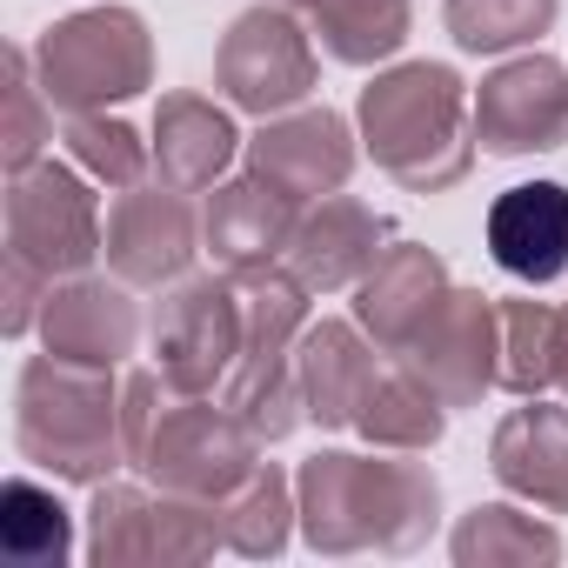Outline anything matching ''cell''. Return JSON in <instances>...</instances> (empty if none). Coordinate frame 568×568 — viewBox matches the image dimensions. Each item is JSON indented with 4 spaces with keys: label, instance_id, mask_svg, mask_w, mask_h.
<instances>
[{
    "label": "cell",
    "instance_id": "1",
    "mask_svg": "<svg viewBox=\"0 0 568 568\" xmlns=\"http://www.w3.org/2000/svg\"><path fill=\"white\" fill-rule=\"evenodd\" d=\"M302 501V541L315 555H415L442 528V481L428 462L388 455H348L322 448L295 475Z\"/></svg>",
    "mask_w": 568,
    "mask_h": 568
},
{
    "label": "cell",
    "instance_id": "2",
    "mask_svg": "<svg viewBox=\"0 0 568 568\" xmlns=\"http://www.w3.org/2000/svg\"><path fill=\"white\" fill-rule=\"evenodd\" d=\"M355 128L375 168L408 194H448L475 168V101L442 61H402L375 74L355 101Z\"/></svg>",
    "mask_w": 568,
    "mask_h": 568
},
{
    "label": "cell",
    "instance_id": "3",
    "mask_svg": "<svg viewBox=\"0 0 568 568\" xmlns=\"http://www.w3.org/2000/svg\"><path fill=\"white\" fill-rule=\"evenodd\" d=\"M14 442L54 481H108L128 468L121 435V382L114 368H81L61 355H34L14 388Z\"/></svg>",
    "mask_w": 568,
    "mask_h": 568
},
{
    "label": "cell",
    "instance_id": "4",
    "mask_svg": "<svg viewBox=\"0 0 568 568\" xmlns=\"http://www.w3.org/2000/svg\"><path fill=\"white\" fill-rule=\"evenodd\" d=\"M308 281L274 261L261 274H241V362L221 382V402L261 435V442H288L308 422L302 402V375H295V348L308 335Z\"/></svg>",
    "mask_w": 568,
    "mask_h": 568
},
{
    "label": "cell",
    "instance_id": "5",
    "mask_svg": "<svg viewBox=\"0 0 568 568\" xmlns=\"http://www.w3.org/2000/svg\"><path fill=\"white\" fill-rule=\"evenodd\" d=\"M34 74L61 114H108L154 88V34L134 8H81L61 14L34 41Z\"/></svg>",
    "mask_w": 568,
    "mask_h": 568
},
{
    "label": "cell",
    "instance_id": "6",
    "mask_svg": "<svg viewBox=\"0 0 568 568\" xmlns=\"http://www.w3.org/2000/svg\"><path fill=\"white\" fill-rule=\"evenodd\" d=\"M261 435L207 395H174L154 408V428L134 455V468L148 475V488L168 495H194V501H227L254 468H261Z\"/></svg>",
    "mask_w": 568,
    "mask_h": 568
},
{
    "label": "cell",
    "instance_id": "7",
    "mask_svg": "<svg viewBox=\"0 0 568 568\" xmlns=\"http://www.w3.org/2000/svg\"><path fill=\"white\" fill-rule=\"evenodd\" d=\"M227 548L221 501L168 495V488H128V481H94L88 501V561L128 568V561H207Z\"/></svg>",
    "mask_w": 568,
    "mask_h": 568
},
{
    "label": "cell",
    "instance_id": "8",
    "mask_svg": "<svg viewBox=\"0 0 568 568\" xmlns=\"http://www.w3.org/2000/svg\"><path fill=\"white\" fill-rule=\"evenodd\" d=\"M154 368L174 395H214L241 362V281L234 274H181L148 315Z\"/></svg>",
    "mask_w": 568,
    "mask_h": 568
},
{
    "label": "cell",
    "instance_id": "9",
    "mask_svg": "<svg viewBox=\"0 0 568 568\" xmlns=\"http://www.w3.org/2000/svg\"><path fill=\"white\" fill-rule=\"evenodd\" d=\"M315 28L295 21V8L281 0H261V8L234 14V28L214 48V88L227 94V108L241 114H288L315 94L322 61H315Z\"/></svg>",
    "mask_w": 568,
    "mask_h": 568
},
{
    "label": "cell",
    "instance_id": "10",
    "mask_svg": "<svg viewBox=\"0 0 568 568\" xmlns=\"http://www.w3.org/2000/svg\"><path fill=\"white\" fill-rule=\"evenodd\" d=\"M101 207L81 168L61 161H34L28 174H8V247L28 254L48 281L88 274L101 261Z\"/></svg>",
    "mask_w": 568,
    "mask_h": 568
},
{
    "label": "cell",
    "instance_id": "11",
    "mask_svg": "<svg viewBox=\"0 0 568 568\" xmlns=\"http://www.w3.org/2000/svg\"><path fill=\"white\" fill-rule=\"evenodd\" d=\"M201 247H207L201 241V214L161 174L114 194L101 254H108V274H121L128 288H168V281H181L194 267Z\"/></svg>",
    "mask_w": 568,
    "mask_h": 568
},
{
    "label": "cell",
    "instance_id": "12",
    "mask_svg": "<svg viewBox=\"0 0 568 568\" xmlns=\"http://www.w3.org/2000/svg\"><path fill=\"white\" fill-rule=\"evenodd\" d=\"M448 408H475L501 375V302L481 288H448L442 308L402 355Z\"/></svg>",
    "mask_w": 568,
    "mask_h": 568
},
{
    "label": "cell",
    "instance_id": "13",
    "mask_svg": "<svg viewBox=\"0 0 568 568\" xmlns=\"http://www.w3.org/2000/svg\"><path fill=\"white\" fill-rule=\"evenodd\" d=\"M568 134V68L555 54L501 61L475 94V148L481 154H548Z\"/></svg>",
    "mask_w": 568,
    "mask_h": 568
},
{
    "label": "cell",
    "instance_id": "14",
    "mask_svg": "<svg viewBox=\"0 0 568 568\" xmlns=\"http://www.w3.org/2000/svg\"><path fill=\"white\" fill-rule=\"evenodd\" d=\"M362 161V141L355 128L335 114V108H288V114H267L247 141V168L274 187H288L295 201H322V194H342L348 174Z\"/></svg>",
    "mask_w": 568,
    "mask_h": 568
},
{
    "label": "cell",
    "instance_id": "15",
    "mask_svg": "<svg viewBox=\"0 0 568 568\" xmlns=\"http://www.w3.org/2000/svg\"><path fill=\"white\" fill-rule=\"evenodd\" d=\"M308 201H295L288 187L261 181L254 168L241 181H221L201 207V241L207 254L221 261V274H261L274 261H288V241H295V221H302Z\"/></svg>",
    "mask_w": 568,
    "mask_h": 568
},
{
    "label": "cell",
    "instance_id": "16",
    "mask_svg": "<svg viewBox=\"0 0 568 568\" xmlns=\"http://www.w3.org/2000/svg\"><path fill=\"white\" fill-rule=\"evenodd\" d=\"M141 342V308L128 295V281L101 274H68L54 281V295L41 308V348L81 368H121Z\"/></svg>",
    "mask_w": 568,
    "mask_h": 568
},
{
    "label": "cell",
    "instance_id": "17",
    "mask_svg": "<svg viewBox=\"0 0 568 568\" xmlns=\"http://www.w3.org/2000/svg\"><path fill=\"white\" fill-rule=\"evenodd\" d=\"M455 288L448 261L422 241H395L362 281H355V322L368 328V342L382 355H408V342L422 335V322L442 308V295Z\"/></svg>",
    "mask_w": 568,
    "mask_h": 568
},
{
    "label": "cell",
    "instance_id": "18",
    "mask_svg": "<svg viewBox=\"0 0 568 568\" xmlns=\"http://www.w3.org/2000/svg\"><path fill=\"white\" fill-rule=\"evenodd\" d=\"M382 241H388V221H382L368 201H355V194H322V201H308L302 221H295L288 267L308 281L315 295H342V288H355V281L388 254Z\"/></svg>",
    "mask_w": 568,
    "mask_h": 568
},
{
    "label": "cell",
    "instance_id": "19",
    "mask_svg": "<svg viewBox=\"0 0 568 568\" xmlns=\"http://www.w3.org/2000/svg\"><path fill=\"white\" fill-rule=\"evenodd\" d=\"M488 468L508 495H521L541 515H568V408L528 395V408H508L488 442Z\"/></svg>",
    "mask_w": 568,
    "mask_h": 568
},
{
    "label": "cell",
    "instance_id": "20",
    "mask_svg": "<svg viewBox=\"0 0 568 568\" xmlns=\"http://www.w3.org/2000/svg\"><path fill=\"white\" fill-rule=\"evenodd\" d=\"M488 254L541 288V281L568 274V187L561 181H521V187H501L495 207H488Z\"/></svg>",
    "mask_w": 568,
    "mask_h": 568
},
{
    "label": "cell",
    "instance_id": "21",
    "mask_svg": "<svg viewBox=\"0 0 568 568\" xmlns=\"http://www.w3.org/2000/svg\"><path fill=\"white\" fill-rule=\"evenodd\" d=\"M295 375H302V402L315 428H355L362 395L382 375V348L368 342L362 322H308L302 348H295Z\"/></svg>",
    "mask_w": 568,
    "mask_h": 568
},
{
    "label": "cell",
    "instance_id": "22",
    "mask_svg": "<svg viewBox=\"0 0 568 568\" xmlns=\"http://www.w3.org/2000/svg\"><path fill=\"white\" fill-rule=\"evenodd\" d=\"M148 141H154V174L181 194H207L227 174V161L241 154V134H234L227 108H214L201 94H161Z\"/></svg>",
    "mask_w": 568,
    "mask_h": 568
},
{
    "label": "cell",
    "instance_id": "23",
    "mask_svg": "<svg viewBox=\"0 0 568 568\" xmlns=\"http://www.w3.org/2000/svg\"><path fill=\"white\" fill-rule=\"evenodd\" d=\"M448 428V402L402 362V368H382L375 388L362 395V415H355V435L368 448H395V455H428Z\"/></svg>",
    "mask_w": 568,
    "mask_h": 568
},
{
    "label": "cell",
    "instance_id": "24",
    "mask_svg": "<svg viewBox=\"0 0 568 568\" xmlns=\"http://www.w3.org/2000/svg\"><path fill=\"white\" fill-rule=\"evenodd\" d=\"M455 568H555L561 561V535L535 515H521L515 501H475L455 535H448Z\"/></svg>",
    "mask_w": 568,
    "mask_h": 568
},
{
    "label": "cell",
    "instance_id": "25",
    "mask_svg": "<svg viewBox=\"0 0 568 568\" xmlns=\"http://www.w3.org/2000/svg\"><path fill=\"white\" fill-rule=\"evenodd\" d=\"M221 528H227V548L247 555V561H274L288 548V535L302 528V501H295V475H281L274 462H261L227 501H221Z\"/></svg>",
    "mask_w": 568,
    "mask_h": 568
},
{
    "label": "cell",
    "instance_id": "26",
    "mask_svg": "<svg viewBox=\"0 0 568 568\" xmlns=\"http://www.w3.org/2000/svg\"><path fill=\"white\" fill-rule=\"evenodd\" d=\"M495 388H508L521 402L561 388V308H548L535 295L501 302V375H495Z\"/></svg>",
    "mask_w": 568,
    "mask_h": 568
},
{
    "label": "cell",
    "instance_id": "27",
    "mask_svg": "<svg viewBox=\"0 0 568 568\" xmlns=\"http://www.w3.org/2000/svg\"><path fill=\"white\" fill-rule=\"evenodd\" d=\"M308 28L322 34V48L342 68H375V61L402 54V41L415 28V8L408 0H322L308 14Z\"/></svg>",
    "mask_w": 568,
    "mask_h": 568
},
{
    "label": "cell",
    "instance_id": "28",
    "mask_svg": "<svg viewBox=\"0 0 568 568\" xmlns=\"http://www.w3.org/2000/svg\"><path fill=\"white\" fill-rule=\"evenodd\" d=\"M0 548H8L21 568H61L74 555V515L61 508L54 488L14 475L0 488Z\"/></svg>",
    "mask_w": 568,
    "mask_h": 568
},
{
    "label": "cell",
    "instance_id": "29",
    "mask_svg": "<svg viewBox=\"0 0 568 568\" xmlns=\"http://www.w3.org/2000/svg\"><path fill=\"white\" fill-rule=\"evenodd\" d=\"M561 14V0H448L442 21L462 54H515L535 48Z\"/></svg>",
    "mask_w": 568,
    "mask_h": 568
},
{
    "label": "cell",
    "instance_id": "30",
    "mask_svg": "<svg viewBox=\"0 0 568 568\" xmlns=\"http://www.w3.org/2000/svg\"><path fill=\"white\" fill-rule=\"evenodd\" d=\"M68 161L88 174V181H101V187H134V181H148V168H154V141H141L128 121H114V114H68Z\"/></svg>",
    "mask_w": 568,
    "mask_h": 568
},
{
    "label": "cell",
    "instance_id": "31",
    "mask_svg": "<svg viewBox=\"0 0 568 568\" xmlns=\"http://www.w3.org/2000/svg\"><path fill=\"white\" fill-rule=\"evenodd\" d=\"M54 141V101L34 74V48H14L8 54V128H0V161L8 174H28Z\"/></svg>",
    "mask_w": 568,
    "mask_h": 568
},
{
    "label": "cell",
    "instance_id": "32",
    "mask_svg": "<svg viewBox=\"0 0 568 568\" xmlns=\"http://www.w3.org/2000/svg\"><path fill=\"white\" fill-rule=\"evenodd\" d=\"M48 295H54V281H48L28 254H14V247H8V261H0V328H8L14 342H21L28 328H41Z\"/></svg>",
    "mask_w": 568,
    "mask_h": 568
},
{
    "label": "cell",
    "instance_id": "33",
    "mask_svg": "<svg viewBox=\"0 0 568 568\" xmlns=\"http://www.w3.org/2000/svg\"><path fill=\"white\" fill-rule=\"evenodd\" d=\"M561 388H568V308H561Z\"/></svg>",
    "mask_w": 568,
    "mask_h": 568
},
{
    "label": "cell",
    "instance_id": "34",
    "mask_svg": "<svg viewBox=\"0 0 568 568\" xmlns=\"http://www.w3.org/2000/svg\"><path fill=\"white\" fill-rule=\"evenodd\" d=\"M281 8H295V14H315V8H322V0H281Z\"/></svg>",
    "mask_w": 568,
    "mask_h": 568
}]
</instances>
